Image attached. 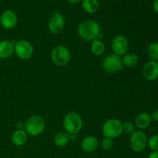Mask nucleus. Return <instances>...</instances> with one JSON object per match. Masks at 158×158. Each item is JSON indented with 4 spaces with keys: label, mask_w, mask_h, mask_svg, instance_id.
<instances>
[{
    "label": "nucleus",
    "mask_w": 158,
    "mask_h": 158,
    "mask_svg": "<svg viewBox=\"0 0 158 158\" xmlns=\"http://www.w3.org/2000/svg\"><path fill=\"white\" fill-rule=\"evenodd\" d=\"M0 2H1V0H0Z\"/></svg>",
    "instance_id": "c756f323"
},
{
    "label": "nucleus",
    "mask_w": 158,
    "mask_h": 158,
    "mask_svg": "<svg viewBox=\"0 0 158 158\" xmlns=\"http://www.w3.org/2000/svg\"><path fill=\"white\" fill-rule=\"evenodd\" d=\"M82 7L83 10L89 14H94L98 11L100 3L98 0H83Z\"/></svg>",
    "instance_id": "a211bd4d"
},
{
    "label": "nucleus",
    "mask_w": 158,
    "mask_h": 158,
    "mask_svg": "<svg viewBox=\"0 0 158 158\" xmlns=\"http://www.w3.org/2000/svg\"><path fill=\"white\" fill-rule=\"evenodd\" d=\"M50 57L54 64L58 66H63L69 62L71 54L67 47L63 45H59L52 49Z\"/></svg>",
    "instance_id": "39448f33"
},
{
    "label": "nucleus",
    "mask_w": 158,
    "mask_h": 158,
    "mask_svg": "<svg viewBox=\"0 0 158 158\" xmlns=\"http://www.w3.org/2000/svg\"><path fill=\"white\" fill-rule=\"evenodd\" d=\"M77 34L80 38L86 41H93L97 39L100 40L99 37L101 35V27L94 20H86L79 25Z\"/></svg>",
    "instance_id": "f257e3e1"
},
{
    "label": "nucleus",
    "mask_w": 158,
    "mask_h": 158,
    "mask_svg": "<svg viewBox=\"0 0 158 158\" xmlns=\"http://www.w3.org/2000/svg\"><path fill=\"white\" fill-rule=\"evenodd\" d=\"M151 120H154L155 122H158V109L155 110L152 112V114H151Z\"/></svg>",
    "instance_id": "393cba45"
},
{
    "label": "nucleus",
    "mask_w": 158,
    "mask_h": 158,
    "mask_svg": "<svg viewBox=\"0 0 158 158\" xmlns=\"http://www.w3.org/2000/svg\"><path fill=\"white\" fill-rule=\"evenodd\" d=\"M143 76L148 81H154L158 79V62L150 61L147 62L143 67Z\"/></svg>",
    "instance_id": "9b49d317"
},
{
    "label": "nucleus",
    "mask_w": 158,
    "mask_h": 158,
    "mask_svg": "<svg viewBox=\"0 0 158 158\" xmlns=\"http://www.w3.org/2000/svg\"><path fill=\"white\" fill-rule=\"evenodd\" d=\"M102 132L105 137L117 138L123 134V123L117 119H109L103 123Z\"/></svg>",
    "instance_id": "20e7f679"
},
{
    "label": "nucleus",
    "mask_w": 158,
    "mask_h": 158,
    "mask_svg": "<svg viewBox=\"0 0 158 158\" xmlns=\"http://www.w3.org/2000/svg\"><path fill=\"white\" fill-rule=\"evenodd\" d=\"M148 146L152 151H158V134H155L148 140Z\"/></svg>",
    "instance_id": "4be33fe9"
},
{
    "label": "nucleus",
    "mask_w": 158,
    "mask_h": 158,
    "mask_svg": "<svg viewBox=\"0 0 158 158\" xmlns=\"http://www.w3.org/2000/svg\"><path fill=\"white\" fill-rule=\"evenodd\" d=\"M153 7H154V11L157 13H158V0H154V4H153Z\"/></svg>",
    "instance_id": "bb28decb"
},
{
    "label": "nucleus",
    "mask_w": 158,
    "mask_h": 158,
    "mask_svg": "<svg viewBox=\"0 0 158 158\" xmlns=\"http://www.w3.org/2000/svg\"><path fill=\"white\" fill-rule=\"evenodd\" d=\"M114 139L108 138V137H104L101 141V147L105 151H110L114 148Z\"/></svg>",
    "instance_id": "b1692460"
},
{
    "label": "nucleus",
    "mask_w": 158,
    "mask_h": 158,
    "mask_svg": "<svg viewBox=\"0 0 158 158\" xmlns=\"http://www.w3.org/2000/svg\"><path fill=\"white\" fill-rule=\"evenodd\" d=\"M148 158H158V151H152L150 153Z\"/></svg>",
    "instance_id": "a878e982"
},
{
    "label": "nucleus",
    "mask_w": 158,
    "mask_h": 158,
    "mask_svg": "<svg viewBox=\"0 0 158 158\" xmlns=\"http://www.w3.org/2000/svg\"><path fill=\"white\" fill-rule=\"evenodd\" d=\"M147 53L150 60L158 62V43H151L147 49Z\"/></svg>",
    "instance_id": "412c9836"
},
{
    "label": "nucleus",
    "mask_w": 158,
    "mask_h": 158,
    "mask_svg": "<svg viewBox=\"0 0 158 158\" xmlns=\"http://www.w3.org/2000/svg\"><path fill=\"white\" fill-rule=\"evenodd\" d=\"M99 146V140L94 136H87L82 140L80 143L81 149L84 152L91 153L95 151Z\"/></svg>",
    "instance_id": "ddd939ff"
},
{
    "label": "nucleus",
    "mask_w": 158,
    "mask_h": 158,
    "mask_svg": "<svg viewBox=\"0 0 158 158\" xmlns=\"http://www.w3.org/2000/svg\"><path fill=\"white\" fill-rule=\"evenodd\" d=\"M129 46L130 44L127 38L123 35H118L114 37L111 43L113 53L120 57L128 52Z\"/></svg>",
    "instance_id": "1a4fd4ad"
},
{
    "label": "nucleus",
    "mask_w": 158,
    "mask_h": 158,
    "mask_svg": "<svg viewBox=\"0 0 158 158\" xmlns=\"http://www.w3.org/2000/svg\"><path fill=\"white\" fill-rule=\"evenodd\" d=\"M0 64H1V61H0Z\"/></svg>",
    "instance_id": "c85d7f7f"
},
{
    "label": "nucleus",
    "mask_w": 158,
    "mask_h": 158,
    "mask_svg": "<svg viewBox=\"0 0 158 158\" xmlns=\"http://www.w3.org/2000/svg\"><path fill=\"white\" fill-rule=\"evenodd\" d=\"M14 53L21 60H29L34 53L33 46L28 40H19L14 44Z\"/></svg>",
    "instance_id": "6e6552de"
},
{
    "label": "nucleus",
    "mask_w": 158,
    "mask_h": 158,
    "mask_svg": "<svg viewBox=\"0 0 158 158\" xmlns=\"http://www.w3.org/2000/svg\"><path fill=\"white\" fill-rule=\"evenodd\" d=\"M102 66L105 72L110 74L122 70L123 67L121 57L114 53L107 54L103 58Z\"/></svg>",
    "instance_id": "423d86ee"
},
{
    "label": "nucleus",
    "mask_w": 158,
    "mask_h": 158,
    "mask_svg": "<svg viewBox=\"0 0 158 158\" xmlns=\"http://www.w3.org/2000/svg\"><path fill=\"white\" fill-rule=\"evenodd\" d=\"M151 121L152 120H151V114L148 112H142L138 114L135 118L134 125L136 127L141 131V130L147 129L151 125Z\"/></svg>",
    "instance_id": "2eb2a0df"
},
{
    "label": "nucleus",
    "mask_w": 158,
    "mask_h": 158,
    "mask_svg": "<svg viewBox=\"0 0 158 158\" xmlns=\"http://www.w3.org/2000/svg\"><path fill=\"white\" fill-rule=\"evenodd\" d=\"M65 27V18L60 12L52 14L48 22V29L52 34H58L63 30Z\"/></svg>",
    "instance_id": "9d476101"
},
{
    "label": "nucleus",
    "mask_w": 158,
    "mask_h": 158,
    "mask_svg": "<svg viewBox=\"0 0 158 158\" xmlns=\"http://www.w3.org/2000/svg\"><path fill=\"white\" fill-rule=\"evenodd\" d=\"M28 134L24 130L17 129L12 134L11 137V141L12 144L15 147H21L26 143L27 141Z\"/></svg>",
    "instance_id": "dca6fc26"
},
{
    "label": "nucleus",
    "mask_w": 158,
    "mask_h": 158,
    "mask_svg": "<svg viewBox=\"0 0 158 158\" xmlns=\"http://www.w3.org/2000/svg\"><path fill=\"white\" fill-rule=\"evenodd\" d=\"M14 53V43L10 40L0 41V60L8 59Z\"/></svg>",
    "instance_id": "4468645a"
},
{
    "label": "nucleus",
    "mask_w": 158,
    "mask_h": 158,
    "mask_svg": "<svg viewBox=\"0 0 158 158\" xmlns=\"http://www.w3.org/2000/svg\"><path fill=\"white\" fill-rule=\"evenodd\" d=\"M135 125L131 121H126L123 123V132L126 133L127 134H132L135 130Z\"/></svg>",
    "instance_id": "5701e85b"
},
{
    "label": "nucleus",
    "mask_w": 158,
    "mask_h": 158,
    "mask_svg": "<svg viewBox=\"0 0 158 158\" xmlns=\"http://www.w3.org/2000/svg\"><path fill=\"white\" fill-rule=\"evenodd\" d=\"M66 1L69 3H72V4H77L80 2H81L82 0H66Z\"/></svg>",
    "instance_id": "cd10ccee"
},
{
    "label": "nucleus",
    "mask_w": 158,
    "mask_h": 158,
    "mask_svg": "<svg viewBox=\"0 0 158 158\" xmlns=\"http://www.w3.org/2000/svg\"><path fill=\"white\" fill-rule=\"evenodd\" d=\"M18 22L17 15L12 10H6L1 14L0 23L6 29H11L15 27Z\"/></svg>",
    "instance_id": "f8f14e48"
},
{
    "label": "nucleus",
    "mask_w": 158,
    "mask_h": 158,
    "mask_svg": "<svg viewBox=\"0 0 158 158\" xmlns=\"http://www.w3.org/2000/svg\"><path fill=\"white\" fill-rule=\"evenodd\" d=\"M46 127V122L44 119L38 115L32 116L25 123L24 131L28 135L31 137H36L40 135L44 131Z\"/></svg>",
    "instance_id": "7ed1b4c3"
},
{
    "label": "nucleus",
    "mask_w": 158,
    "mask_h": 158,
    "mask_svg": "<svg viewBox=\"0 0 158 158\" xmlns=\"http://www.w3.org/2000/svg\"><path fill=\"white\" fill-rule=\"evenodd\" d=\"M69 140H70V134L66 133V131L65 132L57 133L53 139L54 143L57 147H60V148L66 146L69 142Z\"/></svg>",
    "instance_id": "6ab92c4d"
},
{
    "label": "nucleus",
    "mask_w": 158,
    "mask_h": 158,
    "mask_svg": "<svg viewBox=\"0 0 158 158\" xmlns=\"http://www.w3.org/2000/svg\"><path fill=\"white\" fill-rule=\"evenodd\" d=\"M123 66L131 68L135 66L138 63L139 57L134 52H127L121 58Z\"/></svg>",
    "instance_id": "f3484780"
},
{
    "label": "nucleus",
    "mask_w": 158,
    "mask_h": 158,
    "mask_svg": "<svg viewBox=\"0 0 158 158\" xmlns=\"http://www.w3.org/2000/svg\"><path fill=\"white\" fill-rule=\"evenodd\" d=\"M83 118L77 112H69L63 119V127L69 134H77L83 127Z\"/></svg>",
    "instance_id": "f03ea898"
},
{
    "label": "nucleus",
    "mask_w": 158,
    "mask_h": 158,
    "mask_svg": "<svg viewBox=\"0 0 158 158\" xmlns=\"http://www.w3.org/2000/svg\"><path fill=\"white\" fill-rule=\"evenodd\" d=\"M90 49L91 52L94 55L97 56H102L105 52V49H106V46H105L104 43H103L101 40H93L92 43H91L90 46Z\"/></svg>",
    "instance_id": "aec40b11"
},
{
    "label": "nucleus",
    "mask_w": 158,
    "mask_h": 158,
    "mask_svg": "<svg viewBox=\"0 0 158 158\" xmlns=\"http://www.w3.org/2000/svg\"><path fill=\"white\" fill-rule=\"evenodd\" d=\"M148 137L145 133L142 131H135L131 135L130 146L133 151L136 153H141L146 149L148 146Z\"/></svg>",
    "instance_id": "0eeeda50"
}]
</instances>
